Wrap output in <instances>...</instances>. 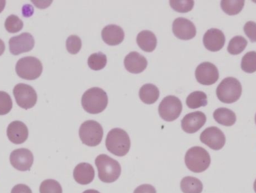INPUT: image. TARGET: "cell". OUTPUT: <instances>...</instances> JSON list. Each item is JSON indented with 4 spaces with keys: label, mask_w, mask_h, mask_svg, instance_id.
I'll return each mask as SVG.
<instances>
[{
    "label": "cell",
    "mask_w": 256,
    "mask_h": 193,
    "mask_svg": "<svg viewBox=\"0 0 256 193\" xmlns=\"http://www.w3.org/2000/svg\"><path fill=\"white\" fill-rule=\"evenodd\" d=\"M82 106L86 112L97 114L103 112L108 105V96L103 89L92 87L82 96Z\"/></svg>",
    "instance_id": "obj_1"
},
{
    "label": "cell",
    "mask_w": 256,
    "mask_h": 193,
    "mask_svg": "<svg viewBox=\"0 0 256 193\" xmlns=\"http://www.w3.org/2000/svg\"><path fill=\"white\" fill-rule=\"evenodd\" d=\"M98 171V177L102 182L114 183L120 178L122 173L121 165L118 161L106 154H100L96 159Z\"/></svg>",
    "instance_id": "obj_2"
},
{
    "label": "cell",
    "mask_w": 256,
    "mask_h": 193,
    "mask_svg": "<svg viewBox=\"0 0 256 193\" xmlns=\"http://www.w3.org/2000/svg\"><path fill=\"white\" fill-rule=\"evenodd\" d=\"M106 147L108 151L117 156H124L130 148V139L127 132L115 128L110 131L106 138Z\"/></svg>",
    "instance_id": "obj_3"
},
{
    "label": "cell",
    "mask_w": 256,
    "mask_h": 193,
    "mask_svg": "<svg viewBox=\"0 0 256 193\" xmlns=\"http://www.w3.org/2000/svg\"><path fill=\"white\" fill-rule=\"evenodd\" d=\"M185 164L192 172H203L210 166V154L203 147H191L185 155Z\"/></svg>",
    "instance_id": "obj_4"
},
{
    "label": "cell",
    "mask_w": 256,
    "mask_h": 193,
    "mask_svg": "<svg viewBox=\"0 0 256 193\" xmlns=\"http://www.w3.org/2000/svg\"><path fill=\"white\" fill-rule=\"evenodd\" d=\"M242 94V84L238 80L232 77L222 80L216 88L218 99L225 104H232L237 102Z\"/></svg>",
    "instance_id": "obj_5"
},
{
    "label": "cell",
    "mask_w": 256,
    "mask_h": 193,
    "mask_svg": "<svg viewBox=\"0 0 256 193\" xmlns=\"http://www.w3.org/2000/svg\"><path fill=\"white\" fill-rule=\"evenodd\" d=\"M20 78L28 81L37 79L43 72L42 62L34 57H26L20 59L15 67Z\"/></svg>",
    "instance_id": "obj_6"
},
{
    "label": "cell",
    "mask_w": 256,
    "mask_h": 193,
    "mask_svg": "<svg viewBox=\"0 0 256 193\" xmlns=\"http://www.w3.org/2000/svg\"><path fill=\"white\" fill-rule=\"evenodd\" d=\"M79 135L84 144L88 147H96L103 139V128L96 120H87L81 125Z\"/></svg>",
    "instance_id": "obj_7"
},
{
    "label": "cell",
    "mask_w": 256,
    "mask_h": 193,
    "mask_svg": "<svg viewBox=\"0 0 256 193\" xmlns=\"http://www.w3.org/2000/svg\"><path fill=\"white\" fill-rule=\"evenodd\" d=\"M182 102L174 96H168L162 99L158 108V112L162 120L172 122L178 118L182 112Z\"/></svg>",
    "instance_id": "obj_8"
},
{
    "label": "cell",
    "mask_w": 256,
    "mask_h": 193,
    "mask_svg": "<svg viewBox=\"0 0 256 193\" xmlns=\"http://www.w3.org/2000/svg\"><path fill=\"white\" fill-rule=\"evenodd\" d=\"M16 104L25 110L33 108L37 103L38 96L32 86L26 84H18L13 90Z\"/></svg>",
    "instance_id": "obj_9"
},
{
    "label": "cell",
    "mask_w": 256,
    "mask_h": 193,
    "mask_svg": "<svg viewBox=\"0 0 256 193\" xmlns=\"http://www.w3.org/2000/svg\"><path fill=\"white\" fill-rule=\"evenodd\" d=\"M200 141L214 150H220L226 144V136L224 132L216 126L207 128L202 132Z\"/></svg>",
    "instance_id": "obj_10"
},
{
    "label": "cell",
    "mask_w": 256,
    "mask_h": 193,
    "mask_svg": "<svg viewBox=\"0 0 256 193\" xmlns=\"http://www.w3.org/2000/svg\"><path fill=\"white\" fill-rule=\"evenodd\" d=\"M195 75L197 81L204 86L215 84L220 77L218 68L209 62H204L198 65L196 69Z\"/></svg>",
    "instance_id": "obj_11"
},
{
    "label": "cell",
    "mask_w": 256,
    "mask_h": 193,
    "mask_svg": "<svg viewBox=\"0 0 256 193\" xmlns=\"http://www.w3.org/2000/svg\"><path fill=\"white\" fill-rule=\"evenodd\" d=\"M8 44L10 52L13 55L18 56L31 51L34 46V40L30 33H24L10 38Z\"/></svg>",
    "instance_id": "obj_12"
},
{
    "label": "cell",
    "mask_w": 256,
    "mask_h": 193,
    "mask_svg": "<svg viewBox=\"0 0 256 193\" xmlns=\"http://www.w3.org/2000/svg\"><path fill=\"white\" fill-rule=\"evenodd\" d=\"M34 162L32 153L28 149L20 148L14 150L10 155V162L18 171H30Z\"/></svg>",
    "instance_id": "obj_13"
},
{
    "label": "cell",
    "mask_w": 256,
    "mask_h": 193,
    "mask_svg": "<svg viewBox=\"0 0 256 193\" xmlns=\"http://www.w3.org/2000/svg\"><path fill=\"white\" fill-rule=\"evenodd\" d=\"M172 32L178 39L190 40L196 35V28L192 21L184 18H178L172 24Z\"/></svg>",
    "instance_id": "obj_14"
},
{
    "label": "cell",
    "mask_w": 256,
    "mask_h": 193,
    "mask_svg": "<svg viewBox=\"0 0 256 193\" xmlns=\"http://www.w3.org/2000/svg\"><path fill=\"white\" fill-rule=\"evenodd\" d=\"M206 114L202 111L190 113L182 120V128L188 134H194L198 132L206 124Z\"/></svg>",
    "instance_id": "obj_15"
},
{
    "label": "cell",
    "mask_w": 256,
    "mask_h": 193,
    "mask_svg": "<svg viewBox=\"0 0 256 193\" xmlns=\"http://www.w3.org/2000/svg\"><path fill=\"white\" fill-rule=\"evenodd\" d=\"M226 43L224 33L218 29L212 28L208 30L203 37V44L206 49L212 52L220 51Z\"/></svg>",
    "instance_id": "obj_16"
},
{
    "label": "cell",
    "mask_w": 256,
    "mask_h": 193,
    "mask_svg": "<svg viewBox=\"0 0 256 193\" xmlns=\"http://www.w3.org/2000/svg\"><path fill=\"white\" fill-rule=\"evenodd\" d=\"M7 136L13 144H22L28 138V128L22 122L18 120L12 122L8 126Z\"/></svg>",
    "instance_id": "obj_17"
},
{
    "label": "cell",
    "mask_w": 256,
    "mask_h": 193,
    "mask_svg": "<svg viewBox=\"0 0 256 193\" xmlns=\"http://www.w3.org/2000/svg\"><path fill=\"white\" fill-rule=\"evenodd\" d=\"M124 63L126 69L132 74L141 73L146 70L148 66L146 57L136 51H132L126 56Z\"/></svg>",
    "instance_id": "obj_18"
},
{
    "label": "cell",
    "mask_w": 256,
    "mask_h": 193,
    "mask_svg": "<svg viewBox=\"0 0 256 193\" xmlns=\"http://www.w3.org/2000/svg\"><path fill=\"white\" fill-rule=\"evenodd\" d=\"M102 39L110 46L120 45L124 39V32L120 26L115 24L108 25L102 32Z\"/></svg>",
    "instance_id": "obj_19"
},
{
    "label": "cell",
    "mask_w": 256,
    "mask_h": 193,
    "mask_svg": "<svg viewBox=\"0 0 256 193\" xmlns=\"http://www.w3.org/2000/svg\"><path fill=\"white\" fill-rule=\"evenodd\" d=\"M96 175L92 165L86 162L78 164L74 170V178L76 183L87 185L93 181Z\"/></svg>",
    "instance_id": "obj_20"
},
{
    "label": "cell",
    "mask_w": 256,
    "mask_h": 193,
    "mask_svg": "<svg viewBox=\"0 0 256 193\" xmlns=\"http://www.w3.org/2000/svg\"><path fill=\"white\" fill-rule=\"evenodd\" d=\"M136 43L142 51L152 52L154 51L158 44L156 36L149 30H143L136 37Z\"/></svg>",
    "instance_id": "obj_21"
},
{
    "label": "cell",
    "mask_w": 256,
    "mask_h": 193,
    "mask_svg": "<svg viewBox=\"0 0 256 193\" xmlns=\"http://www.w3.org/2000/svg\"><path fill=\"white\" fill-rule=\"evenodd\" d=\"M138 95L142 102L147 105H152L159 99L160 91L156 86L152 84H147L140 88Z\"/></svg>",
    "instance_id": "obj_22"
},
{
    "label": "cell",
    "mask_w": 256,
    "mask_h": 193,
    "mask_svg": "<svg viewBox=\"0 0 256 193\" xmlns=\"http://www.w3.org/2000/svg\"><path fill=\"white\" fill-rule=\"evenodd\" d=\"M214 118L219 124L225 126H233L237 120L234 111L226 108H220L215 110Z\"/></svg>",
    "instance_id": "obj_23"
},
{
    "label": "cell",
    "mask_w": 256,
    "mask_h": 193,
    "mask_svg": "<svg viewBox=\"0 0 256 193\" xmlns=\"http://www.w3.org/2000/svg\"><path fill=\"white\" fill-rule=\"evenodd\" d=\"M180 189L184 193H202L203 184L196 177H185L180 182Z\"/></svg>",
    "instance_id": "obj_24"
},
{
    "label": "cell",
    "mask_w": 256,
    "mask_h": 193,
    "mask_svg": "<svg viewBox=\"0 0 256 193\" xmlns=\"http://www.w3.org/2000/svg\"><path fill=\"white\" fill-rule=\"evenodd\" d=\"M186 104L188 108L191 109L204 107L208 105V96L204 92L195 91L189 95L186 98Z\"/></svg>",
    "instance_id": "obj_25"
},
{
    "label": "cell",
    "mask_w": 256,
    "mask_h": 193,
    "mask_svg": "<svg viewBox=\"0 0 256 193\" xmlns=\"http://www.w3.org/2000/svg\"><path fill=\"white\" fill-rule=\"evenodd\" d=\"M248 41L242 36H237L230 40L228 46V52L232 55L242 54L248 46Z\"/></svg>",
    "instance_id": "obj_26"
},
{
    "label": "cell",
    "mask_w": 256,
    "mask_h": 193,
    "mask_svg": "<svg viewBox=\"0 0 256 193\" xmlns=\"http://www.w3.org/2000/svg\"><path fill=\"white\" fill-rule=\"evenodd\" d=\"M106 56L102 52L94 53L90 55L88 59V67L94 71L102 70L106 66Z\"/></svg>",
    "instance_id": "obj_27"
},
{
    "label": "cell",
    "mask_w": 256,
    "mask_h": 193,
    "mask_svg": "<svg viewBox=\"0 0 256 193\" xmlns=\"http://www.w3.org/2000/svg\"><path fill=\"white\" fill-rule=\"evenodd\" d=\"M245 1L237 0V1H221V8L226 14L228 15H236L240 13L244 6Z\"/></svg>",
    "instance_id": "obj_28"
},
{
    "label": "cell",
    "mask_w": 256,
    "mask_h": 193,
    "mask_svg": "<svg viewBox=\"0 0 256 193\" xmlns=\"http://www.w3.org/2000/svg\"><path fill=\"white\" fill-rule=\"evenodd\" d=\"M242 69L246 73L252 74L256 72V52L246 53L242 60Z\"/></svg>",
    "instance_id": "obj_29"
},
{
    "label": "cell",
    "mask_w": 256,
    "mask_h": 193,
    "mask_svg": "<svg viewBox=\"0 0 256 193\" xmlns=\"http://www.w3.org/2000/svg\"><path fill=\"white\" fill-rule=\"evenodd\" d=\"M6 30L10 33H16L22 30L24 22L20 18L16 15H10L8 17L4 22Z\"/></svg>",
    "instance_id": "obj_30"
},
{
    "label": "cell",
    "mask_w": 256,
    "mask_h": 193,
    "mask_svg": "<svg viewBox=\"0 0 256 193\" xmlns=\"http://www.w3.org/2000/svg\"><path fill=\"white\" fill-rule=\"evenodd\" d=\"M40 193H62V188L58 181L49 179L42 182L40 186Z\"/></svg>",
    "instance_id": "obj_31"
},
{
    "label": "cell",
    "mask_w": 256,
    "mask_h": 193,
    "mask_svg": "<svg viewBox=\"0 0 256 193\" xmlns=\"http://www.w3.org/2000/svg\"><path fill=\"white\" fill-rule=\"evenodd\" d=\"M82 48V41L79 36L76 35H72L69 36L66 41V48L70 54H78Z\"/></svg>",
    "instance_id": "obj_32"
},
{
    "label": "cell",
    "mask_w": 256,
    "mask_h": 193,
    "mask_svg": "<svg viewBox=\"0 0 256 193\" xmlns=\"http://www.w3.org/2000/svg\"><path fill=\"white\" fill-rule=\"evenodd\" d=\"M13 107L12 98L8 93L0 91V116L6 115L12 111Z\"/></svg>",
    "instance_id": "obj_33"
},
{
    "label": "cell",
    "mask_w": 256,
    "mask_h": 193,
    "mask_svg": "<svg viewBox=\"0 0 256 193\" xmlns=\"http://www.w3.org/2000/svg\"><path fill=\"white\" fill-rule=\"evenodd\" d=\"M170 6L176 12L179 13H186L190 12L194 6V1L192 0H186V1H170Z\"/></svg>",
    "instance_id": "obj_34"
},
{
    "label": "cell",
    "mask_w": 256,
    "mask_h": 193,
    "mask_svg": "<svg viewBox=\"0 0 256 193\" xmlns=\"http://www.w3.org/2000/svg\"><path fill=\"white\" fill-rule=\"evenodd\" d=\"M244 30L251 42H256V23L254 21H248L245 24Z\"/></svg>",
    "instance_id": "obj_35"
},
{
    "label": "cell",
    "mask_w": 256,
    "mask_h": 193,
    "mask_svg": "<svg viewBox=\"0 0 256 193\" xmlns=\"http://www.w3.org/2000/svg\"><path fill=\"white\" fill-rule=\"evenodd\" d=\"M134 193H156V189L150 184H143L138 186Z\"/></svg>",
    "instance_id": "obj_36"
},
{
    "label": "cell",
    "mask_w": 256,
    "mask_h": 193,
    "mask_svg": "<svg viewBox=\"0 0 256 193\" xmlns=\"http://www.w3.org/2000/svg\"><path fill=\"white\" fill-rule=\"evenodd\" d=\"M10 193H32V192L26 185L18 184L14 186Z\"/></svg>",
    "instance_id": "obj_37"
},
{
    "label": "cell",
    "mask_w": 256,
    "mask_h": 193,
    "mask_svg": "<svg viewBox=\"0 0 256 193\" xmlns=\"http://www.w3.org/2000/svg\"><path fill=\"white\" fill-rule=\"evenodd\" d=\"M4 50H6V45H4V42L0 39V56L4 54Z\"/></svg>",
    "instance_id": "obj_38"
},
{
    "label": "cell",
    "mask_w": 256,
    "mask_h": 193,
    "mask_svg": "<svg viewBox=\"0 0 256 193\" xmlns=\"http://www.w3.org/2000/svg\"><path fill=\"white\" fill-rule=\"evenodd\" d=\"M6 2L4 0H0V13L4 10L6 7Z\"/></svg>",
    "instance_id": "obj_39"
},
{
    "label": "cell",
    "mask_w": 256,
    "mask_h": 193,
    "mask_svg": "<svg viewBox=\"0 0 256 193\" xmlns=\"http://www.w3.org/2000/svg\"><path fill=\"white\" fill-rule=\"evenodd\" d=\"M82 193H100L98 191L96 190V189H88V190H86L85 192Z\"/></svg>",
    "instance_id": "obj_40"
},
{
    "label": "cell",
    "mask_w": 256,
    "mask_h": 193,
    "mask_svg": "<svg viewBox=\"0 0 256 193\" xmlns=\"http://www.w3.org/2000/svg\"><path fill=\"white\" fill-rule=\"evenodd\" d=\"M254 190H255V192H256V180H255V182H254Z\"/></svg>",
    "instance_id": "obj_41"
},
{
    "label": "cell",
    "mask_w": 256,
    "mask_h": 193,
    "mask_svg": "<svg viewBox=\"0 0 256 193\" xmlns=\"http://www.w3.org/2000/svg\"><path fill=\"white\" fill-rule=\"evenodd\" d=\"M255 121H256V117H255Z\"/></svg>",
    "instance_id": "obj_42"
}]
</instances>
